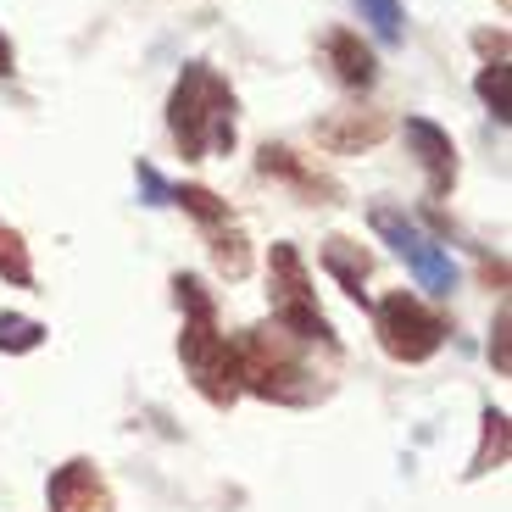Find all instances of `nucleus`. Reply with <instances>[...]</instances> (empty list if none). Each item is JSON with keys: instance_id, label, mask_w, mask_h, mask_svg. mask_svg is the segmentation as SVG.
Returning <instances> with one entry per match:
<instances>
[{"instance_id": "f257e3e1", "label": "nucleus", "mask_w": 512, "mask_h": 512, "mask_svg": "<svg viewBox=\"0 0 512 512\" xmlns=\"http://www.w3.org/2000/svg\"><path fill=\"white\" fill-rule=\"evenodd\" d=\"M167 128L190 162H201L206 151H234V90L206 62H190L167 101Z\"/></svg>"}, {"instance_id": "f03ea898", "label": "nucleus", "mask_w": 512, "mask_h": 512, "mask_svg": "<svg viewBox=\"0 0 512 512\" xmlns=\"http://www.w3.org/2000/svg\"><path fill=\"white\" fill-rule=\"evenodd\" d=\"M173 290H179V307L190 312V323H184V340H179L184 368H190L195 390H201L212 407H229V401L240 396V362H234V346L218 334L212 295H206L201 279H190V273H179V279H173Z\"/></svg>"}, {"instance_id": "7ed1b4c3", "label": "nucleus", "mask_w": 512, "mask_h": 512, "mask_svg": "<svg viewBox=\"0 0 512 512\" xmlns=\"http://www.w3.org/2000/svg\"><path fill=\"white\" fill-rule=\"evenodd\" d=\"M234 362H240V379L251 384L256 396H268V401H312V390H318L312 373H307V362L295 357L290 334L245 329Z\"/></svg>"}, {"instance_id": "20e7f679", "label": "nucleus", "mask_w": 512, "mask_h": 512, "mask_svg": "<svg viewBox=\"0 0 512 512\" xmlns=\"http://www.w3.org/2000/svg\"><path fill=\"white\" fill-rule=\"evenodd\" d=\"M268 279H273V318H279V329L290 340H323V346H334L329 318L312 307V279L301 268V251L295 245H273Z\"/></svg>"}, {"instance_id": "39448f33", "label": "nucleus", "mask_w": 512, "mask_h": 512, "mask_svg": "<svg viewBox=\"0 0 512 512\" xmlns=\"http://www.w3.org/2000/svg\"><path fill=\"white\" fill-rule=\"evenodd\" d=\"M373 329H379L384 351L396 362H429L440 351V340H446V318L429 312L418 295H407V290L384 295L379 307H373Z\"/></svg>"}, {"instance_id": "423d86ee", "label": "nucleus", "mask_w": 512, "mask_h": 512, "mask_svg": "<svg viewBox=\"0 0 512 512\" xmlns=\"http://www.w3.org/2000/svg\"><path fill=\"white\" fill-rule=\"evenodd\" d=\"M373 229L384 234V240L396 245V256H407L412 262V273H418V284L423 290H435V295H446L451 284H457V268H451V256L440 251V245H429L418 229H412L401 212H390V206H373Z\"/></svg>"}, {"instance_id": "0eeeda50", "label": "nucleus", "mask_w": 512, "mask_h": 512, "mask_svg": "<svg viewBox=\"0 0 512 512\" xmlns=\"http://www.w3.org/2000/svg\"><path fill=\"white\" fill-rule=\"evenodd\" d=\"M407 151L423 162V173H429V195H446L451 179H457V151H451V134L446 128H435L429 117H407Z\"/></svg>"}, {"instance_id": "6e6552de", "label": "nucleus", "mask_w": 512, "mask_h": 512, "mask_svg": "<svg viewBox=\"0 0 512 512\" xmlns=\"http://www.w3.org/2000/svg\"><path fill=\"white\" fill-rule=\"evenodd\" d=\"M51 512H112V490L95 462H67L51 479Z\"/></svg>"}, {"instance_id": "1a4fd4ad", "label": "nucleus", "mask_w": 512, "mask_h": 512, "mask_svg": "<svg viewBox=\"0 0 512 512\" xmlns=\"http://www.w3.org/2000/svg\"><path fill=\"white\" fill-rule=\"evenodd\" d=\"M323 51H329V67L340 84H351V90H368L373 78H379V62H373V51L362 45L351 28H334L329 39H323Z\"/></svg>"}, {"instance_id": "9d476101", "label": "nucleus", "mask_w": 512, "mask_h": 512, "mask_svg": "<svg viewBox=\"0 0 512 512\" xmlns=\"http://www.w3.org/2000/svg\"><path fill=\"white\" fill-rule=\"evenodd\" d=\"M384 134V117L379 112H346V117H329V123H318V140L329 145V151H357V145H373Z\"/></svg>"}, {"instance_id": "9b49d317", "label": "nucleus", "mask_w": 512, "mask_h": 512, "mask_svg": "<svg viewBox=\"0 0 512 512\" xmlns=\"http://www.w3.org/2000/svg\"><path fill=\"white\" fill-rule=\"evenodd\" d=\"M323 268L346 284L351 295H362V279L373 273V256L362 251V245H351V240H340V234H334V240L323 245Z\"/></svg>"}, {"instance_id": "f8f14e48", "label": "nucleus", "mask_w": 512, "mask_h": 512, "mask_svg": "<svg viewBox=\"0 0 512 512\" xmlns=\"http://www.w3.org/2000/svg\"><path fill=\"white\" fill-rule=\"evenodd\" d=\"M501 462H507V412L501 407H490L485 412V440H479V451H474V468L468 474H496Z\"/></svg>"}, {"instance_id": "ddd939ff", "label": "nucleus", "mask_w": 512, "mask_h": 512, "mask_svg": "<svg viewBox=\"0 0 512 512\" xmlns=\"http://www.w3.org/2000/svg\"><path fill=\"white\" fill-rule=\"evenodd\" d=\"M474 90H479V101H485L490 112L507 123V117H512V67H507V62H490L485 73H479Z\"/></svg>"}, {"instance_id": "4468645a", "label": "nucleus", "mask_w": 512, "mask_h": 512, "mask_svg": "<svg viewBox=\"0 0 512 512\" xmlns=\"http://www.w3.org/2000/svg\"><path fill=\"white\" fill-rule=\"evenodd\" d=\"M173 201H184V212H190V218H201L206 229L229 223V201H218L206 184H184V190H173Z\"/></svg>"}, {"instance_id": "2eb2a0df", "label": "nucleus", "mask_w": 512, "mask_h": 512, "mask_svg": "<svg viewBox=\"0 0 512 512\" xmlns=\"http://www.w3.org/2000/svg\"><path fill=\"white\" fill-rule=\"evenodd\" d=\"M256 167H262L268 179H273V173H279V179L301 184V190H323V184L312 179V173H307V167H301V162H295V156L284 151V145H262V156H256Z\"/></svg>"}, {"instance_id": "dca6fc26", "label": "nucleus", "mask_w": 512, "mask_h": 512, "mask_svg": "<svg viewBox=\"0 0 512 512\" xmlns=\"http://www.w3.org/2000/svg\"><path fill=\"white\" fill-rule=\"evenodd\" d=\"M45 340V323L17 318V312H0V351H34Z\"/></svg>"}, {"instance_id": "f3484780", "label": "nucleus", "mask_w": 512, "mask_h": 512, "mask_svg": "<svg viewBox=\"0 0 512 512\" xmlns=\"http://www.w3.org/2000/svg\"><path fill=\"white\" fill-rule=\"evenodd\" d=\"M362 6V23H373V34L384 45H396L401 39V0H357Z\"/></svg>"}, {"instance_id": "a211bd4d", "label": "nucleus", "mask_w": 512, "mask_h": 512, "mask_svg": "<svg viewBox=\"0 0 512 512\" xmlns=\"http://www.w3.org/2000/svg\"><path fill=\"white\" fill-rule=\"evenodd\" d=\"M212 262H218V273H229V279H245L251 251H245L240 234H218V240H212Z\"/></svg>"}, {"instance_id": "6ab92c4d", "label": "nucleus", "mask_w": 512, "mask_h": 512, "mask_svg": "<svg viewBox=\"0 0 512 512\" xmlns=\"http://www.w3.org/2000/svg\"><path fill=\"white\" fill-rule=\"evenodd\" d=\"M0 273L12 284H28L34 279V268H28V251H23V240H17L12 229H0Z\"/></svg>"}, {"instance_id": "aec40b11", "label": "nucleus", "mask_w": 512, "mask_h": 512, "mask_svg": "<svg viewBox=\"0 0 512 512\" xmlns=\"http://www.w3.org/2000/svg\"><path fill=\"white\" fill-rule=\"evenodd\" d=\"M134 173H140V190H145V201H151V206H167V201H173V190H167V179L156 173L151 162H140Z\"/></svg>"}, {"instance_id": "412c9836", "label": "nucleus", "mask_w": 512, "mask_h": 512, "mask_svg": "<svg viewBox=\"0 0 512 512\" xmlns=\"http://www.w3.org/2000/svg\"><path fill=\"white\" fill-rule=\"evenodd\" d=\"M507 329H512V318H507V307H501V312H496V340H490V357H496L501 373L512 368V357H507Z\"/></svg>"}, {"instance_id": "4be33fe9", "label": "nucleus", "mask_w": 512, "mask_h": 512, "mask_svg": "<svg viewBox=\"0 0 512 512\" xmlns=\"http://www.w3.org/2000/svg\"><path fill=\"white\" fill-rule=\"evenodd\" d=\"M12 73V45H6V34H0V78Z\"/></svg>"}]
</instances>
